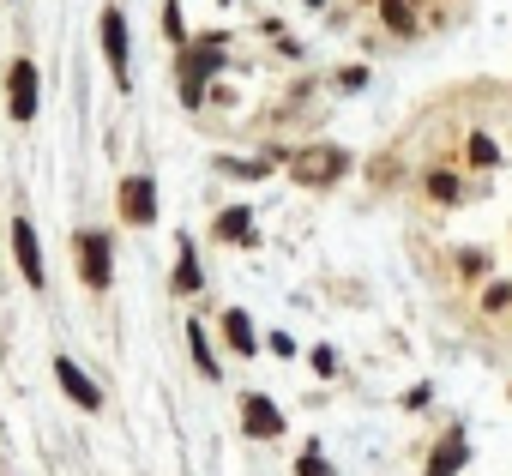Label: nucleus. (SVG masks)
Wrapping results in <instances>:
<instances>
[{
  "label": "nucleus",
  "mask_w": 512,
  "mask_h": 476,
  "mask_svg": "<svg viewBox=\"0 0 512 476\" xmlns=\"http://www.w3.org/2000/svg\"><path fill=\"white\" fill-rule=\"evenodd\" d=\"M241 428H247L253 440H278V434H284V410H278L266 392H247V398H241Z\"/></svg>",
  "instance_id": "nucleus-3"
},
{
  "label": "nucleus",
  "mask_w": 512,
  "mask_h": 476,
  "mask_svg": "<svg viewBox=\"0 0 512 476\" xmlns=\"http://www.w3.org/2000/svg\"><path fill=\"white\" fill-rule=\"evenodd\" d=\"M290 169H296V181H302V187H332V181L350 169V157H344L338 145H314V151H296V157H290Z\"/></svg>",
  "instance_id": "nucleus-1"
},
{
  "label": "nucleus",
  "mask_w": 512,
  "mask_h": 476,
  "mask_svg": "<svg viewBox=\"0 0 512 476\" xmlns=\"http://www.w3.org/2000/svg\"><path fill=\"white\" fill-rule=\"evenodd\" d=\"M163 31H169V37H175V43H181V37H187V25H181V7H175V0H169V7H163Z\"/></svg>",
  "instance_id": "nucleus-19"
},
{
  "label": "nucleus",
  "mask_w": 512,
  "mask_h": 476,
  "mask_svg": "<svg viewBox=\"0 0 512 476\" xmlns=\"http://www.w3.org/2000/svg\"><path fill=\"white\" fill-rule=\"evenodd\" d=\"M217 242H253V217H247V205H229V211L217 217Z\"/></svg>",
  "instance_id": "nucleus-11"
},
{
  "label": "nucleus",
  "mask_w": 512,
  "mask_h": 476,
  "mask_svg": "<svg viewBox=\"0 0 512 476\" xmlns=\"http://www.w3.org/2000/svg\"><path fill=\"white\" fill-rule=\"evenodd\" d=\"M55 374H61V386H67V398H73L79 410H97V404H103V392L79 374V362H67V356H61V362H55Z\"/></svg>",
  "instance_id": "nucleus-10"
},
{
  "label": "nucleus",
  "mask_w": 512,
  "mask_h": 476,
  "mask_svg": "<svg viewBox=\"0 0 512 476\" xmlns=\"http://www.w3.org/2000/svg\"><path fill=\"white\" fill-rule=\"evenodd\" d=\"M217 67H223V61H217V43H205V49L181 55V103H187V109H199V103H205V79H211Z\"/></svg>",
  "instance_id": "nucleus-2"
},
{
  "label": "nucleus",
  "mask_w": 512,
  "mask_h": 476,
  "mask_svg": "<svg viewBox=\"0 0 512 476\" xmlns=\"http://www.w3.org/2000/svg\"><path fill=\"white\" fill-rule=\"evenodd\" d=\"M7 103H13V121H31V115H37V67H31V61H13Z\"/></svg>",
  "instance_id": "nucleus-4"
},
{
  "label": "nucleus",
  "mask_w": 512,
  "mask_h": 476,
  "mask_svg": "<svg viewBox=\"0 0 512 476\" xmlns=\"http://www.w3.org/2000/svg\"><path fill=\"white\" fill-rule=\"evenodd\" d=\"M175 290H199V260L187 242H181V266H175Z\"/></svg>",
  "instance_id": "nucleus-14"
},
{
  "label": "nucleus",
  "mask_w": 512,
  "mask_h": 476,
  "mask_svg": "<svg viewBox=\"0 0 512 476\" xmlns=\"http://www.w3.org/2000/svg\"><path fill=\"white\" fill-rule=\"evenodd\" d=\"M296 476H332V464H326L320 452H302V458H296Z\"/></svg>",
  "instance_id": "nucleus-18"
},
{
  "label": "nucleus",
  "mask_w": 512,
  "mask_h": 476,
  "mask_svg": "<svg viewBox=\"0 0 512 476\" xmlns=\"http://www.w3.org/2000/svg\"><path fill=\"white\" fill-rule=\"evenodd\" d=\"M121 211H127V223H151V217H157V187H151V175H127V181H121Z\"/></svg>",
  "instance_id": "nucleus-5"
},
{
  "label": "nucleus",
  "mask_w": 512,
  "mask_h": 476,
  "mask_svg": "<svg viewBox=\"0 0 512 476\" xmlns=\"http://www.w3.org/2000/svg\"><path fill=\"white\" fill-rule=\"evenodd\" d=\"M223 332H229V344H235L241 356L260 350V344H253V326H247V314H241V308H229V314H223Z\"/></svg>",
  "instance_id": "nucleus-12"
},
{
  "label": "nucleus",
  "mask_w": 512,
  "mask_h": 476,
  "mask_svg": "<svg viewBox=\"0 0 512 476\" xmlns=\"http://www.w3.org/2000/svg\"><path fill=\"white\" fill-rule=\"evenodd\" d=\"M103 49H109V61H115V79L127 85V19H121L115 7L103 13Z\"/></svg>",
  "instance_id": "nucleus-9"
},
{
  "label": "nucleus",
  "mask_w": 512,
  "mask_h": 476,
  "mask_svg": "<svg viewBox=\"0 0 512 476\" xmlns=\"http://www.w3.org/2000/svg\"><path fill=\"white\" fill-rule=\"evenodd\" d=\"M79 272L91 290H109V235H79Z\"/></svg>",
  "instance_id": "nucleus-6"
},
{
  "label": "nucleus",
  "mask_w": 512,
  "mask_h": 476,
  "mask_svg": "<svg viewBox=\"0 0 512 476\" xmlns=\"http://www.w3.org/2000/svg\"><path fill=\"white\" fill-rule=\"evenodd\" d=\"M470 163H476V169H494V163H500V151H494L488 133H470Z\"/></svg>",
  "instance_id": "nucleus-13"
},
{
  "label": "nucleus",
  "mask_w": 512,
  "mask_h": 476,
  "mask_svg": "<svg viewBox=\"0 0 512 476\" xmlns=\"http://www.w3.org/2000/svg\"><path fill=\"white\" fill-rule=\"evenodd\" d=\"M428 193H434V199H458V175L434 169V175H428Z\"/></svg>",
  "instance_id": "nucleus-16"
},
{
  "label": "nucleus",
  "mask_w": 512,
  "mask_h": 476,
  "mask_svg": "<svg viewBox=\"0 0 512 476\" xmlns=\"http://www.w3.org/2000/svg\"><path fill=\"white\" fill-rule=\"evenodd\" d=\"M308 7H320V0H308Z\"/></svg>",
  "instance_id": "nucleus-21"
},
{
  "label": "nucleus",
  "mask_w": 512,
  "mask_h": 476,
  "mask_svg": "<svg viewBox=\"0 0 512 476\" xmlns=\"http://www.w3.org/2000/svg\"><path fill=\"white\" fill-rule=\"evenodd\" d=\"M470 464V446H464V434H446L440 446H434V458H428V470L422 476H458Z\"/></svg>",
  "instance_id": "nucleus-8"
},
{
  "label": "nucleus",
  "mask_w": 512,
  "mask_h": 476,
  "mask_svg": "<svg viewBox=\"0 0 512 476\" xmlns=\"http://www.w3.org/2000/svg\"><path fill=\"white\" fill-rule=\"evenodd\" d=\"M482 302H488V314H494V308H506V302H512V290H506V284H488V296H482Z\"/></svg>",
  "instance_id": "nucleus-20"
},
{
  "label": "nucleus",
  "mask_w": 512,
  "mask_h": 476,
  "mask_svg": "<svg viewBox=\"0 0 512 476\" xmlns=\"http://www.w3.org/2000/svg\"><path fill=\"white\" fill-rule=\"evenodd\" d=\"M13 248H19V272H25L31 290H37V284H43V248H37V229H31L25 217L13 223Z\"/></svg>",
  "instance_id": "nucleus-7"
},
{
  "label": "nucleus",
  "mask_w": 512,
  "mask_h": 476,
  "mask_svg": "<svg viewBox=\"0 0 512 476\" xmlns=\"http://www.w3.org/2000/svg\"><path fill=\"white\" fill-rule=\"evenodd\" d=\"M187 344H193V362H199L205 374H217V356L205 350V332H199V326H187Z\"/></svg>",
  "instance_id": "nucleus-15"
},
{
  "label": "nucleus",
  "mask_w": 512,
  "mask_h": 476,
  "mask_svg": "<svg viewBox=\"0 0 512 476\" xmlns=\"http://www.w3.org/2000/svg\"><path fill=\"white\" fill-rule=\"evenodd\" d=\"M380 13H386L392 31H410V7H404V0H380Z\"/></svg>",
  "instance_id": "nucleus-17"
}]
</instances>
